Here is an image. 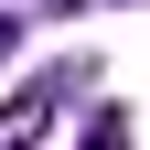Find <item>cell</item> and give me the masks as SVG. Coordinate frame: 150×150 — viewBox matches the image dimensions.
I'll list each match as a JSON object with an SVG mask.
<instances>
[{
    "instance_id": "cell-1",
    "label": "cell",
    "mask_w": 150,
    "mask_h": 150,
    "mask_svg": "<svg viewBox=\"0 0 150 150\" xmlns=\"http://www.w3.org/2000/svg\"><path fill=\"white\" fill-rule=\"evenodd\" d=\"M54 107H64V86H32V97H22V107H0V139H32V129H43V118H54Z\"/></svg>"
},
{
    "instance_id": "cell-2",
    "label": "cell",
    "mask_w": 150,
    "mask_h": 150,
    "mask_svg": "<svg viewBox=\"0 0 150 150\" xmlns=\"http://www.w3.org/2000/svg\"><path fill=\"white\" fill-rule=\"evenodd\" d=\"M0 54H11V22H0Z\"/></svg>"
}]
</instances>
